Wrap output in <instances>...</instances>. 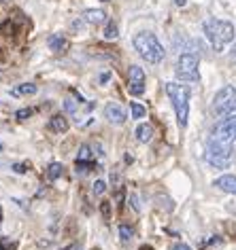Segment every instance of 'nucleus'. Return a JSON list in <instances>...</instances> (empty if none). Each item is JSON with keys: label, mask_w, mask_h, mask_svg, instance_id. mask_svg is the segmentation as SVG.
Masks as SVG:
<instances>
[{"label": "nucleus", "mask_w": 236, "mask_h": 250, "mask_svg": "<svg viewBox=\"0 0 236 250\" xmlns=\"http://www.w3.org/2000/svg\"><path fill=\"white\" fill-rule=\"evenodd\" d=\"M0 250H4V248H2V244H0Z\"/></svg>", "instance_id": "32"}, {"label": "nucleus", "mask_w": 236, "mask_h": 250, "mask_svg": "<svg viewBox=\"0 0 236 250\" xmlns=\"http://www.w3.org/2000/svg\"><path fill=\"white\" fill-rule=\"evenodd\" d=\"M217 189L226 191V193H232V195H236V176H232V174H223V176H219L213 183Z\"/></svg>", "instance_id": "10"}, {"label": "nucleus", "mask_w": 236, "mask_h": 250, "mask_svg": "<svg viewBox=\"0 0 236 250\" xmlns=\"http://www.w3.org/2000/svg\"><path fill=\"white\" fill-rule=\"evenodd\" d=\"M90 159H92V146H90V145H83L81 148H79L77 161H90Z\"/></svg>", "instance_id": "20"}, {"label": "nucleus", "mask_w": 236, "mask_h": 250, "mask_svg": "<svg viewBox=\"0 0 236 250\" xmlns=\"http://www.w3.org/2000/svg\"><path fill=\"white\" fill-rule=\"evenodd\" d=\"M211 140L217 142V145H223V146L232 148L236 145V115L228 117V119H221V121L215 125Z\"/></svg>", "instance_id": "6"}, {"label": "nucleus", "mask_w": 236, "mask_h": 250, "mask_svg": "<svg viewBox=\"0 0 236 250\" xmlns=\"http://www.w3.org/2000/svg\"><path fill=\"white\" fill-rule=\"evenodd\" d=\"M134 49L139 51V55L149 64H160L164 60V47L162 42L155 39V34L151 32H139L134 36Z\"/></svg>", "instance_id": "2"}, {"label": "nucleus", "mask_w": 236, "mask_h": 250, "mask_svg": "<svg viewBox=\"0 0 236 250\" xmlns=\"http://www.w3.org/2000/svg\"><path fill=\"white\" fill-rule=\"evenodd\" d=\"M0 148H2V146H0Z\"/></svg>", "instance_id": "34"}, {"label": "nucleus", "mask_w": 236, "mask_h": 250, "mask_svg": "<svg viewBox=\"0 0 236 250\" xmlns=\"http://www.w3.org/2000/svg\"><path fill=\"white\" fill-rule=\"evenodd\" d=\"M202 30L215 51H223V47H226L228 42H232V39H234V26L230 21L207 20L202 23Z\"/></svg>", "instance_id": "1"}, {"label": "nucleus", "mask_w": 236, "mask_h": 250, "mask_svg": "<svg viewBox=\"0 0 236 250\" xmlns=\"http://www.w3.org/2000/svg\"><path fill=\"white\" fill-rule=\"evenodd\" d=\"M166 93H168L170 102L175 106L179 125L185 127L188 125V117H189V89L179 83H166Z\"/></svg>", "instance_id": "3"}, {"label": "nucleus", "mask_w": 236, "mask_h": 250, "mask_svg": "<svg viewBox=\"0 0 236 250\" xmlns=\"http://www.w3.org/2000/svg\"><path fill=\"white\" fill-rule=\"evenodd\" d=\"M83 20L92 23V26H98V23H104V20H107V13L100 9H88L83 13Z\"/></svg>", "instance_id": "13"}, {"label": "nucleus", "mask_w": 236, "mask_h": 250, "mask_svg": "<svg viewBox=\"0 0 236 250\" xmlns=\"http://www.w3.org/2000/svg\"><path fill=\"white\" fill-rule=\"evenodd\" d=\"M92 191H94V195H102V193L107 191V183H104V180H96L94 187H92Z\"/></svg>", "instance_id": "22"}, {"label": "nucleus", "mask_w": 236, "mask_h": 250, "mask_svg": "<svg viewBox=\"0 0 236 250\" xmlns=\"http://www.w3.org/2000/svg\"><path fill=\"white\" fill-rule=\"evenodd\" d=\"M117 36H119V32H117V26L113 21H109L107 28H104V39H107V41H115Z\"/></svg>", "instance_id": "18"}, {"label": "nucleus", "mask_w": 236, "mask_h": 250, "mask_svg": "<svg viewBox=\"0 0 236 250\" xmlns=\"http://www.w3.org/2000/svg\"><path fill=\"white\" fill-rule=\"evenodd\" d=\"M15 117L20 119V121H24V119H28V117H32V108H20L15 112Z\"/></svg>", "instance_id": "23"}, {"label": "nucleus", "mask_w": 236, "mask_h": 250, "mask_svg": "<svg viewBox=\"0 0 236 250\" xmlns=\"http://www.w3.org/2000/svg\"><path fill=\"white\" fill-rule=\"evenodd\" d=\"M36 91H39V89H36V85L26 83V85H20V87H17V89L13 91V96H20V93H22V96H34Z\"/></svg>", "instance_id": "15"}, {"label": "nucleus", "mask_w": 236, "mask_h": 250, "mask_svg": "<svg viewBox=\"0 0 236 250\" xmlns=\"http://www.w3.org/2000/svg\"><path fill=\"white\" fill-rule=\"evenodd\" d=\"M232 151L234 148H230V146H223V145H217V142L213 140H209V145H207V161L213 167H219V170H226V167L230 166V157H232Z\"/></svg>", "instance_id": "7"}, {"label": "nucleus", "mask_w": 236, "mask_h": 250, "mask_svg": "<svg viewBox=\"0 0 236 250\" xmlns=\"http://www.w3.org/2000/svg\"><path fill=\"white\" fill-rule=\"evenodd\" d=\"M141 250H151V246H142Z\"/></svg>", "instance_id": "30"}, {"label": "nucleus", "mask_w": 236, "mask_h": 250, "mask_svg": "<svg viewBox=\"0 0 236 250\" xmlns=\"http://www.w3.org/2000/svg\"><path fill=\"white\" fill-rule=\"evenodd\" d=\"M132 235H134V229L130 227V225H121V227H119V237H121V242H130V240H132Z\"/></svg>", "instance_id": "19"}, {"label": "nucleus", "mask_w": 236, "mask_h": 250, "mask_svg": "<svg viewBox=\"0 0 236 250\" xmlns=\"http://www.w3.org/2000/svg\"><path fill=\"white\" fill-rule=\"evenodd\" d=\"M170 250H191V248L188 246V244H181V242H179V244H172Z\"/></svg>", "instance_id": "26"}, {"label": "nucleus", "mask_w": 236, "mask_h": 250, "mask_svg": "<svg viewBox=\"0 0 236 250\" xmlns=\"http://www.w3.org/2000/svg\"><path fill=\"white\" fill-rule=\"evenodd\" d=\"M104 117H107L111 123H115V125H121L123 121H126V110H123L119 104L111 102V104H107V106H104Z\"/></svg>", "instance_id": "9"}, {"label": "nucleus", "mask_w": 236, "mask_h": 250, "mask_svg": "<svg viewBox=\"0 0 236 250\" xmlns=\"http://www.w3.org/2000/svg\"><path fill=\"white\" fill-rule=\"evenodd\" d=\"M153 138V127L149 123H141L139 127H136V140L139 142H149Z\"/></svg>", "instance_id": "14"}, {"label": "nucleus", "mask_w": 236, "mask_h": 250, "mask_svg": "<svg viewBox=\"0 0 236 250\" xmlns=\"http://www.w3.org/2000/svg\"><path fill=\"white\" fill-rule=\"evenodd\" d=\"M13 172H17V174H26V172H28V166H26V164H15V166H13Z\"/></svg>", "instance_id": "25"}, {"label": "nucleus", "mask_w": 236, "mask_h": 250, "mask_svg": "<svg viewBox=\"0 0 236 250\" xmlns=\"http://www.w3.org/2000/svg\"><path fill=\"white\" fill-rule=\"evenodd\" d=\"M213 112L221 119L236 115V87L226 85L215 93L213 98Z\"/></svg>", "instance_id": "4"}, {"label": "nucleus", "mask_w": 236, "mask_h": 250, "mask_svg": "<svg viewBox=\"0 0 236 250\" xmlns=\"http://www.w3.org/2000/svg\"><path fill=\"white\" fill-rule=\"evenodd\" d=\"M128 89L132 96H142V93H145V72H142L141 66H130Z\"/></svg>", "instance_id": "8"}, {"label": "nucleus", "mask_w": 236, "mask_h": 250, "mask_svg": "<svg viewBox=\"0 0 236 250\" xmlns=\"http://www.w3.org/2000/svg\"><path fill=\"white\" fill-rule=\"evenodd\" d=\"M175 4H177V7H183V4H185V0H175Z\"/></svg>", "instance_id": "28"}, {"label": "nucleus", "mask_w": 236, "mask_h": 250, "mask_svg": "<svg viewBox=\"0 0 236 250\" xmlns=\"http://www.w3.org/2000/svg\"><path fill=\"white\" fill-rule=\"evenodd\" d=\"M74 167H77V174H88L92 167H94V164H92V161H77Z\"/></svg>", "instance_id": "21"}, {"label": "nucleus", "mask_w": 236, "mask_h": 250, "mask_svg": "<svg viewBox=\"0 0 236 250\" xmlns=\"http://www.w3.org/2000/svg\"><path fill=\"white\" fill-rule=\"evenodd\" d=\"M47 45L55 53H64L66 49H68V41L62 34H51V36H49V41H47Z\"/></svg>", "instance_id": "12"}, {"label": "nucleus", "mask_w": 236, "mask_h": 250, "mask_svg": "<svg viewBox=\"0 0 236 250\" xmlns=\"http://www.w3.org/2000/svg\"><path fill=\"white\" fill-rule=\"evenodd\" d=\"M68 127H71V123H68V119L64 115H53L49 119V129L53 134H66Z\"/></svg>", "instance_id": "11"}, {"label": "nucleus", "mask_w": 236, "mask_h": 250, "mask_svg": "<svg viewBox=\"0 0 236 250\" xmlns=\"http://www.w3.org/2000/svg\"><path fill=\"white\" fill-rule=\"evenodd\" d=\"M232 53H234V55H236V47H234V49H232Z\"/></svg>", "instance_id": "31"}, {"label": "nucleus", "mask_w": 236, "mask_h": 250, "mask_svg": "<svg viewBox=\"0 0 236 250\" xmlns=\"http://www.w3.org/2000/svg\"><path fill=\"white\" fill-rule=\"evenodd\" d=\"M198 66H200V60L196 53H181L177 60V77L181 81H188V83H196L200 79Z\"/></svg>", "instance_id": "5"}, {"label": "nucleus", "mask_w": 236, "mask_h": 250, "mask_svg": "<svg viewBox=\"0 0 236 250\" xmlns=\"http://www.w3.org/2000/svg\"><path fill=\"white\" fill-rule=\"evenodd\" d=\"M62 172H64L62 164H49V167H47V176H49V180L60 178V176H62Z\"/></svg>", "instance_id": "16"}, {"label": "nucleus", "mask_w": 236, "mask_h": 250, "mask_svg": "<svg viewBox=\"0 0 236 250\" xmlns=\"http://www.w3.org/2000/svg\"><path fill=\"white\" fill-rule=\"evenodd\" d=\"M102 2H107V0H102Z\"/></svg>", "instance_id": "33"}, {"label": "nucleus", "mask_w": 236, "mask_h": 250, "mask_svg": "<svg viewBox=\"0 0 236 250\" xmlns=\"http://www.w3.org/2000/svg\"><path fill=\"white\" fill-rule=\"evenodd\" d=\"M109 79H111V74H109V72H104V74H102V77H100V81H102V83H107V81H109Z\"/></svg>", "instance_id": "27"}, {"label": "nucleus", "mask_w": 236, "mask_h": 250, "mask_svg": "<svg viewBox=\"0 0 236 250\" xmlns=\"http://www.w3.org/2000/svg\"><path fill=\"white\" fill-rule=\"evenodd\" d=\"M100 212H102V216L109 221V218H111V202H102L100 204Z\"/></svg>", "instance_id": "24"}, {"label": "nucleus", "mask_w": 236, "mask_h": 250, "mask_svg": "<svg viewBox=\"0 0 236 250\" xmlns=\"http://www.w3.org/2000/svg\"><path fill=\"white\" fill-rule=\"evenodd\" d=\"M130 112H132V119H142L147 115V108L142 104H139V102H132L130 104Z\"/></svg>", "instance_id": "17"}, {"label": "nucleus", "mask_w": 236, "mask_h": 250, "mask_svg": "<svg viewBox=\"0 0 236 250\" xmlns=\"http://www.w3.org/2000/svg\"><path fill=\"white\" fill-rule=\"evenodd\" d=\"M232 157H234V164H236V145H234V151H232Z\"/></svg>", "instance_id": "29"}]
</instances>
